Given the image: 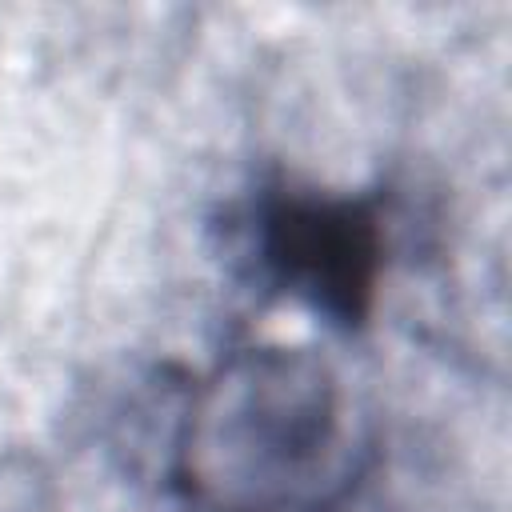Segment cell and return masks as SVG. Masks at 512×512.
I'll use <instances>...</instances> for the list:
<instances>
[{
	"instance_id": "1",
	"label": "cell",
	"mask_w": 512,
	"mask_h": 512,
	"mask_svg": "<svg viewBox=\"0 0 512 512\" xmlns=\"http://www.w3.org/2000/svg\"><path fill=\"white\" fill-rule=\"evenodd\" d=\"M264 260L328 316L364 312L376 264V224L360 204L280 200L264 212Z\"/></svg>"
}]
</instances>
